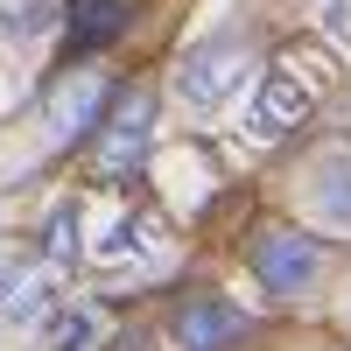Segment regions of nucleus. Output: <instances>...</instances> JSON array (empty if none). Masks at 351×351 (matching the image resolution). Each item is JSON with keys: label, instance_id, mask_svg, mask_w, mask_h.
<instances>
[{"label": "nucleus", "instance_id": "obj_1", "mask_svg": "<svg viewBox=\"0 0 351 351\" xmlns=\"http://www.w3.org/2000/svg\"><path fill=\"white\" fill-rule=\"evenodd\" d=\"M337 64L324 56V43H288L274 49L267 64H260L253 77V106H246V141H260V148H274V141H288L316 106H324Z\"/></svg>", "mask_w": 351, "mask_h": 351}, {"label": "nucleus", "instance_id": "obj_2", "mask_svg": "<svg viewBox=\"0 0 351 351\" xmlns=\"http://www.w3.org/2000/svg\"><path fill=\"white\" fill-rule=\"evenodd\" d=\"M239 260L274 302H295V295H309V288L324 281L330 246H324V232H309L295 218H253L239 232Z\"/></svg>", "mask_w": 351, "mask_h": 351}, {"label": "nucleus", "instance_id": "obj_3", "mask_svg": "<svg viewBox=\"0 0 351 351\" xmlns=\"http://www.w3.org/2000/svg\"><path fill=\"white\" fill-rule=\"evenodd\" d=\"M155 155V84L148 77H127L112 92V112L99 120L92 148H84V176L92 183H141V169Z\"/></svg>", "mask_w": 351, "mask_h": 351}, {"label": "nucleus", "instance_id": "obj_4", "mask_svg": "<svg viewBox=\"0 0 351 351\" xmlns=\"http://www.w3.org/2000/svg\"><path fill=\"white\" fill-rule=\"evenodd\" d=\"M253 77H260V56H253V36H246V28H204L197 43L176 49V71H169L176 99L197 106V112H218V106L239 92V84H253Z\"/></svg>", "mask_w": 351, "mask_h": 351}, {"label": "nucleus", "instance_id": "obj_5", "mask_svg": "<svg viewBox=\"0 0 351 351\" xmlns=\"http://www.w3.org/2000/svg\"><path fill=\"white\" fill-rule=\"evenodd\" d=\"M253 330H260L253 309H239L232 295H218L204 281H183L162 309V337L176 351H239V344H253Z\"/></svg>", "mask_w": 351, "mask_h": 351}, {"label": "nucleus", "instance_id": "obj_6", "mask_svg": "<svg viewBox=\"0 0 351 351\" xmlns=\"http://www.w3.org/2000/svg\"><path fill=\"white\" fill-rule=\"evenodd\" d=\"M112 84L99 64H84V71H64L43 92V120H49V148L56 155H71V148H92V134H99V120L112 112Z\"/></svg>", "mask_w": 351, "mask_h": 351}, {"label": "nucleus", "instance_id": "obj_7", "mask_svg": "<svg viewBox=\"0 0 351 351\" xmlns=\"http://www.w3.org/2000/svg\"><path fill=\"white\" fill-rule=\"evenodd\" d=\"M127 21H134L127 0H71V14H64V56H71V64H92L99 49H112L127 36Z\"/></svg>", "mask_w": 351, "mask_h": 351}, {"label": "nucleus", "instance_id": "obj_8", "mask_svg": "<svg viewBox=\"0 0 351 351\" xmlns=\"http://www.w3.org/2000/svg\"><path fill=\"white\" fill-rule=\"evenodd\" d=\"M56 302V281L49 267H36V260H14L8 274H0V324L8 330H28V324H43Z\"/></svg>", "mask_w": 351, "mask_h": 351}, {"label": "nucleus", "instance_id": "obj_9", "mask_svg": "<svg viewBox=\"0 0 351 351\" xmlns=\"http://www.w3.org/2000/svg\"><path fill=\"white\" fill-rule=\"evenodd\" d=\"M302 190L316 197V218H324L330 232H351V148H324L309 162Z\"/></svg>", "mask_w": 351, "mask_h": 351}, {"label": "nucleus", "instance_id": "obj_10", "mask_svg": "<svg viewBox=\"0 0 351 351\" xmlns=\"http://www.w3.org/2000/svg\"><path fill=\"white\" fill-rule=\"evenodd\" d=\"M56 28V0H0V43H36Z\"/></svg>", "mask_w": 351, "mask_h": 351}, {"label": "nucleus", "instance_id": "obj_11", "mask_svg": "<svg viewBox=\"0 0 351 351\" xmlns=\"http://www.w3.org/2000/svg\"><path fill=\"white\" fill-rule=\"evenodd\" d=\"M43 246H49V260H56V267H77V197H64V204L49 211Z\"/></svg>", "mask_w": 351, "mask_h": 351}, {"label": "nucleus", "instance_id": "obj_12", "mask_svg": "<svg viewBox=\"0 0 351 351\" xmlns=\"http://www.w3.org/2000/svg\"><path fill=\"white\" fill-rule=\"evenodd\" d=\"M92 330H99V316H92V309H64V324L49 330L43 351H77V344H92Z\"/></svg>", "mask_w": 351, "mask_h": 351}, {"label": "nucleus", "instance_id": "obj_13", "mask_svg": "<svg viewBox=\"0 0 351 351\" xmlns=\"http://www.w3.org/2000/svg\"><path fill=\"white\" fill-rule=\"evenodd\" d=\"M106 351H155V337H148V330H127V337H112Z\"/></svg>", "mask_w": 351, "mask_h": 351}]
</instances>
